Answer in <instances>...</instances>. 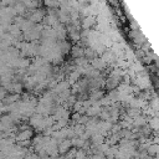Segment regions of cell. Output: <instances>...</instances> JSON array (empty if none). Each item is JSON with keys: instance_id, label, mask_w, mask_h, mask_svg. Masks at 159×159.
I'll use <instances>...</instances> for the list:
<instances>
[{"instance_id": "cell-2", "label": "cell", "mask_w": 159, "mask_h": 159, "mask_svg": "<svg viewBox=\"0 0 159 159\" xmlns=\"http://www.w3.org/2000/svg\"><path fill=\"white\" fill-rule=\"evenodd\" d=\"M5 97H6V89L2 87V88H0V101L4 99Z\"/></svg>"}, {"instance_id": "cell-1", "label": "cell", "mask_w": 159, "mask_h": 159, "mask_svg": "<svg viewBox=\"0 0 159 159\" xmlns=\"http://www.w3.org/2000/svg\"><path fill=\"white\" fill-rule=\"evenodd\" d=\"M17 97H19L17 94H12V96H7V97H5L4 99H5V103H6V104H12V103L16 101Z\"/></svg>"}]
</instances>
